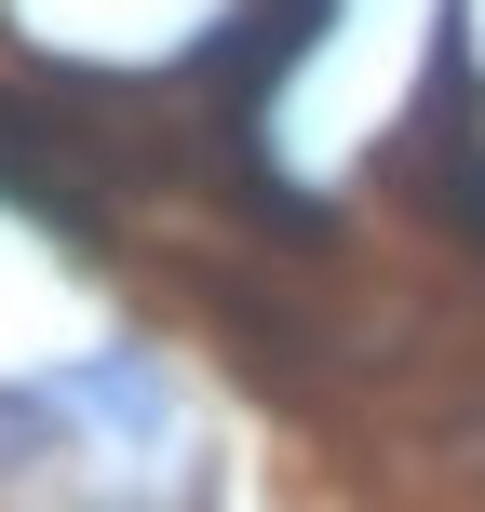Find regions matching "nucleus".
Instances as JSON below:
<instances>
[{"mask_svg": "<svg viewBox=\"0 0 485 512\" xmlns=\"http://www.w3.org/2000/svg\"><path fill=\"white\" fill-rule=\"evenodd\" d=\"M324 27H337V0H230V27L203 41V81L230 95V135H243V149L270 135V95L297 81V54L324 41Z\"/></svg>", "mask_w": 485, "mask_h": 512, "instance_id": "obj_1", "label": "nucleus"}]
</instances>
